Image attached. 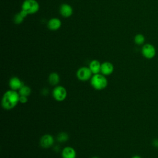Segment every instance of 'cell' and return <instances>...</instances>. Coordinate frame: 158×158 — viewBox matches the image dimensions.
Instances as JSON below:
<instances>
[{"label":"cell","instance_id":"obj_18","mask_svg":"<svg viewBox=\"0 0 158 158\" xmlns=\"http://www.w3.org/2000/svg\"><path fill=\"white\" fill-rule=\"evenodd\" d=\"M25 18L21 15V14L20 13V12L17 14H16L14 17V22L17 24V25H19V24H20L23 21V19Z\"/></svg>","mask_w":158,"mask_h":158},{"label":"cell","instance_id":"obj_4","mask_svg":"<svg viewBox=\"0 0 158 158\" xmlns=\"http://www.w3.org/2000/svg\"><path fill=\"white\" fill-rule=\"evenodd\" d=\"M52 95L53 98L57 101H63L65 99L67 95L66 89L60 85H58L54 87L52 91Z\"/></svg>","mask_w":158,"mask_h":158},{"label":"cell","instance_id":"obj_19","mask_svg":"<svg viewBox=\"0 0 158 158\" xmlns=\"http://www.w3.org/2000/svg\"><path fill=\"white\" fill-rule=\"evenodd\" d=\"M28 101V97L24 96H20L19 98V102L22 104H25Z\"/></svg>","mask_w":158,"mask_h":158},{"label":"cell","instance_id":"obj_15","mask_svg":"<svg viewBox=\"0 0 158 158\" xmlns=\"http://www.w3.org/2000/svg\"><path fill=\"white\" fill-rule=\"evenodd\" d=\"M18 92H19L20 96H24L28 97L29 95H30L31 89L28 86L23 85L22 86V87L19 90Z\"/></svg>","mask_w":158,"mask_h":158},{"label":"cell","instance_id":"obj_3","mask_svg":"<svg viewBox=\"0 0 158 158\" xmlns=\"http://www.w3.org/2000/svg\"><path fill=\"white\" fill-rule=\"evenodd\" d=\"M40 9V5L36 0H25L22 4V10L27 15L36 13Z\"/></svg>","mask_w":158,"mask_h":158},{"label":"cell","instance_id":"obj_10","mask_svg":"<svg viewBox=\"0 0 158 158\" xmlns=\"http://www.w3.org/2000/svg\"><path fill=\"white\" fill-rule=\"evenodd\" d=\"M9 85L11 89L19 91L22 87L23 83L22 81L17 77H13L9 80Z\"/></svg>","mask_w":158,"mask_h":158},{"label":"cell","instance_id":"obj_14","mask_svg":"<svg viewBox=\"0 0 158 158\" xmlns=\"http://www.w3.org/2000/svg\"><path fill=\"white\" fill-rule=\"evenodd\" d=\"M60 81V77L56 72H52L48 77V81L50 85L52 86L57 85Z\"/></svg>","mask_w":158,"mask_h":158},{"label":"cell","instance_id":"obj_8","mask_svg":"<svg viewBox=\"0 0 158 158\" xmlns=\"http://www.w3.org/2000/svg\"><path fill=\"white\" fill-rule=\"evenodd\" d=\"M114 70V67L111 62L106 61L101 64V73H102V75L105 76L110 75L113 73Z\"/></svg>","mask_w":158,"mask_h":158},{"label":"cell","instance_id":"obj_9","mask_svg":"<svg viewBox=\"0 0 158 158\" xmlns=\"http://www.w3.org/2000/svg\"><path fill=\"white\" fill-rule=\"evenodd\" d=\"M59 12L63 17L68 18L72 15L73 9L70 5L64 3L61 4V6H60Z\"/></svg>","mask_w":158,"mask_h":158},{"label":"cell","instance_id":"obj_21","mask_svg":"<svg viewBox=\"0 0 158 158\" xmlns=\"http://www.w3.org/2000/svg\"><path fill=\"white\" fill-rule=\"evenodd\" d=\"M152 144L154 146H156V147H157L158 148V139H156L154 140H153L152 141Z\"/></svg>","mask_w":158,"mask_h":158},{"label":"cell","instance_id":"obj_22","mask_svg":"<svg viewBox=\"0 0 158 158\" xmlns=\"http://www.w3.org/2000/svg\"><path fill=\"white\" fill-rule=\"evenodd\" d=\"M131 158H142V157H141V156H138V155H135V156H132V157H131Z\"/></svg>","mask_w":158,"mask_h":158},{"label":"cell","instance_id":"obj_23","mask_svg":"<svg viewBox=\"0 0 158 158\" xmlns=\"http://www.w3.org/2000/svg\"><path fill=\"white\" fill-rule=\"evenodd\" d=\"M91 158H99L98 157H96V156H94V157H91Z\"/></svg>","mask_w":158,"mask_h":158},{"label":"cell","instance_id":"obj_5","mask_svg":"<svg viewBox=\"0 0 158 158\" xmlns=\"http://www.w3.org/2000/svg\"><path fill=\"white\" fill-rule=\"evenodd\" d=\"M77 78L82 81H86L90 80L93 76V73L89 67H81L77 72Z\"/></svg>","mask_w":158,"mask_h":158},{"label":"cell","instance_id":"obj_2","mask_svg":"<svg viewBox=\"0 0 158 158\" xmlns=\"http://www.w3.org/2000/svg\"><path fill=\"white\" fill-rule=\"evenodd\" d=\"M90 83L91 86L96 90H102L107 87L108 81L105 75L102 73H98L92 76L90 79Z\"/></svg>","mask_w":158,"mask_h":158},{"label":"cell","instance_id":"obj_16","mask_svg":"<svg viewBox=\"0 0 158 158\" xmlns=\"http://www.w3.org/2000/svg\"><path fill=\"white\" fill-rule=\"evenodd\" d=\"M69 138V135L66 132H60L57 135V140L59 143H65Z\"/></svg>","mask_w":158,"mask_h":158},{"label":"cell","instance_id":"obj_17","mask_svg":"<svg viewBox=\"0 0 158 158\" xmlns=\"http://www.w3.org/2000/svg\"><path fill=\"white\" fill-rule=\"evenodd\" d=\"M145 41V38L142 34H137L134 38V42L137 45H142Z\"/></svg>","mask_w":158,"mask_h":158},{"label":"cell","instance_id":"obj_7","mask_svg":"<svg viewBox=\"0 0 158 158\" xmlns=\"http://www.w3.org/2000/svg\"><path fill=\"white\" fill-rule=\"evenodd\" d=\"M54 137L49 134H46L42 136L40 141V146L42 148H46V149L52 146L54 144Z\"/></svg>","mask_w":158,"mask_h":158},{"label":"cell","instance_id":"obj_20","mask_svg":"<svg viewBox=\"0 0 158 158\" xmlns=\"http://www.w3.org/2000/svg\"><path fill=\"white\" fill-rule=\"evenodd\" d=\"M41 93H42V94L43 96H47L48 94V93H49V91H48V89L47 88H43L41 90Z\"/></svg>","mask_w":158,"mask_h":158},{"label":"cell","instance_id":"obj_1","mask_svg":"<svg viewBox=\"0 0 158 158\" xmlns=\"http://www.w3.org/2000/svg\"><path fill=\"white\" fill-rule=\"evenodd\" d=\"M20 94L15 90L10 89L4 93L2 98V107L6 110L14 109L19 102Z\"/></svg>","mask_w":158,"mask_h":158},{"label":"cell","instance_id":"obj_12","mask_svg":"<svg viewBox=\"0 0 158 158\" xmlns=\"http://www.w3.org/2000/svg\"><path fill=\"white\" fill-rule=\"evenodd\" d=\"M61 156L62 158H76L77 153L74 148L67 146L62 149Z\"/></svg>","mask_w":158,"mask_h":158},{"label":"cell","instance_id":"obj_13","mask_svg":"<svg viewBox=\"0 0 158 158\" xmlns=\"http://www.w3.org/2000/svg\"><path fill=\"white\" fill-rule=\"evenodd\" d=\"M101 64L99 60L96 59L91 60L89 64V68L93 75L99 73L101 72Z\"/></svg>","mask_w":158,"mask_h":158},{"label":"cell","instance_id":"obj_11","mask_svg":"<svg viewBox=\"0 0 158 158\" xmlns=\"http://www.w3.org/2000/svg\"><path fill=\"white\" fill-rule=\"evenodd\" d=\"M62 25V22L59 19L54 17L51 19L47 24L48 28L51 31H56L59 30Z\"/></svg>","mask_w":158,"mask_h":158},{"label":"cell","instance_id":"obj_6","mask_svg":"<svg viewBox=\"0 0 158 158\" xmlns=\"http://www.w3.org/2000/svg\"><path fill=\"white\" fill-rule=\"evenodd\" d=\"M141 54L146 59H151L156 56V50L152 44L147 43L143 46L141 48Z\"/></svg>","mask_w":158,"mask_h":158}]
</instances>
